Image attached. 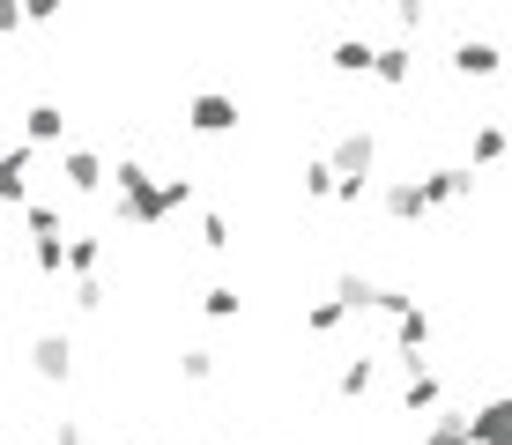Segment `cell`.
<instances>
[{
  "label": "cell",
  "mask_w": 512,
  "mask_h": 445,
  "mask_svg": "<svg viewBox=\"0 0 512 445\" xmlns=\"http://www.w3.org/2000/svg\"><path fill=\"white\" fill-rule=\"evenodd\" d=\"M327 67L364 82V75H379V45H372V38H334V45H327Z\"/></svg>",
  "instance_id": "30bf717a"
},
{
  "label": "cell",
  "mask_w": 512,
  "mask_h": 445,
  "mask_svg": "<svg viewBox=\"0 0 512 445\" xmlns=\"http://www.w3.org/2000/svg\"><path fill=\"white\" fill-rule=\"evenodd\" d=\"M67 245H75V238H52V245H30V267H38V275H60V267H67Z\"/></svg>",
  "instance_id": "484cf974"
},
{
  "label": "cell",
  "mask_w": 512,
  "mask_h": 445,
  "mask_svg": "<svg viewBox=\"0 0 512 445\" xmlns=\"http://www.w3.org/2000/svg\"><path fill=\"white\" fill-rule=\"evenodd\" d=\"M179 379L186 386H208V379H216V349H179Z\"/></svg>",
  "instance_id": "603a6c76"
},
{
  "label": "cell",
  "mask_w": 512,
  "mask_h": 445,
  "mask_svg": "<svg viewBox=\"0 0 512 445\" xmlns=\"http://www.w3.org/2000/svg\"><path fill=\"white\" fill-rule=\"evenodd\" d=\"M423 193H431V208L468 201V193H475V164H438V171H423Z\"/></svg>",
  "instance_id": "ba28073f"
},
{
  "label": "cell",
  "mask_w": 512,
  "mask_h": 445,
  "mask_svg": "<svg viewBox=\"0 0 512 445\" xmlns=\"http://www.w3.org/2000/svg\"><path fill=\"white\" fill-rule=\"evenodd\" d=\"M60 178H67V193H104V156L97 149H60Z\"/></svg>",
  "instance_id": "9c48e42d"
},
{
  "label": "cell",
  "mask_w": 512,
  "mask_h": 445,
  "mask_svg": "<svg viewBox=\"0 0 512 445\" xmlns=\"http://www.w3.org/2000/svg\"><path fill=\"white\" fill-rule=\"evenodd\" d=\"M423 445H475V423H468V408H438V416L423 423Z\"/></svg>",
  "instance_id": "9a60e30c"
},
{
  "label": "cell",
  "mask_w": 512,
  "mask_h": 445,
  "mask_svg": "<svg viewBox=\"0 0 512 445\" xmlns=\"http://www.w3.org/2000/svg\"><path fill=\"white\" fill-rule=\"evenodd\" d=\"M438 401H446L438 371H431V364H409V386H401V408H409V416H438Z\"/></svg>",
  "instance_id": "4fadbf2b"
},
{
  "label": "cell",
  "mask_w": 512,
  "mask_h": 445,
  "mask_svg": "<svg viewBox=\"0 0 512 445\" xmlns=\"http://www.w3.org/2000/svg\"><path fill=\"white\" fill-rule=\"evenodd\" d=\"M297 193H305V201H342V171H334L327 156H312L305 178H297Z\"/></svg>",
  "instance_id": "ac0fdd59"
},
{
  "label": "cell",
  "mask_w": 512,
  "mask_h": 445,
  "mask_svg": "<svg viewBox=\"0 0 512 445\" xmlns=\"http://www.w3.org/2000/svg\"><path fill=\"white\" fill-rule=\"evenodd\" d=\"M238 97H223V89H201V97L186 104V127L201 134V141H223V134H238Z\"/></svg>",
  "instance_id": "3957f363"
},
{
  "label": "cell",
  "mask_w": 512,
  "mask_h": 445,
  "mask_svg": "<svg viewBox=\"0 0 512 445\" xmlns=\"http://www.w3.org/2000/svg\"><path fill=\"white\" fill-rule=\"evenodd\" d=\"M468 423H475V445H512V394L475 401V408H468Z\"/></svg>",
  "instance_id": "52a82bcc"
},
{
  "label": "cell",
  "mask_w": 512,
  "mask_h": 445,
  "mask_svg": "<svg viewBox=\"0 0 512 445\" xmlns=\"http://www.w3.org/2000/svg\"><path fill=\"white\" fill-rule=\"evenodd\" d=\"M342 319H349V305H342V297H320V305L305 312V334H334Z\"/></svg>",
  "instance_id": "cb8c5ba5"
},
{
  "label": "cell",
  "mask_w": 512,
  "mask_h": 445,
  "mask_svg": "<svg viewBox=\"0 0 512 445\" xmlns=\"http://www.w3.org/2000/svg\"><path fill=\"white\" fill-rule=\"evenodd\" d=\"M372 386H379V364H372V356H349L342 379H334V394H342V401H372Z\"/></svg>",
  "instance_id": "2e32d148"
},
{
  "label": "cell",
  "mask_w": 512,
  "mask_h": 445,
  "mask_svg": "<svg viewBox=\"0 0 512 445\" xmlns=\"http://www.w3.org/2000/svg\"><path fill=\"white\" fill-rule=\"evenodd\" d=\"M394 23H401V38H423V30H431V8H423V0H401Z\"/></svg>",
  "instance_id": "4316f807"
},
{
  "label": "cell",
  "mask_w": 512,
  "mask_h": 445,
  "mask_svg": "<svg viewBox=\"0 0 512 445\" xmlns=\"http://www.w3.org/2000/svg\"><path fill=\"white\" fill-rule=\"evenodd\" d=\"M379 208H386V223H423L431 216V193H423V178H386Z\"/></svg>",
  "instance_id": "5b68a950"
},
{
  "label": "cell",
  "mask_w": 512,
  "mask_h": 445,
  "mask_svg": "<svg viewBox=\"0 0 512 445\" xmlns=\"http://www.w3.org/2000/svg\"><path fill=\"white\" fill-rule=\"evenodd\" d=\"M379 290H386V282L357 275V267H349V275H334V297H342L349 312H379Z\"/></svg>",
  "instance_id": "e0dca14e"
},
{
  "label": "cell",
  "mask_w": 512,
  "mask_h": 445,
  "mask_svg": "<svg viewBox=\"0 0 512 445\" xmlns=\"http://www.w3.org/2000/svg\"><path fill=\"white\" fill-rule=\"evenodd\" d=\"M112 208H119V223L156 230V223L179 216V208H193V178H156L141 156H119V171H112Z\"/></svg>",
  "instance_id": "6da1fadb"
},
{
  "label": "cell",
  "mask_w": 512,
  "mask_h": 445,
  "mask_svg": "<svg viewBox=\"0 0 512 445\" xmlns=\"http://www.w3.org/2000/svg\"><path fill=\"white\" fill-rule=\"evenodd\" d=\"M104 305V282H75V312H97Z\"/></svg>",
  "instance_id": "83f0119b"
},
{
  "label": "cell",
  "mask_w": 512,
  "mask_h": 445,
  "mask_svg": "<svg viewBox=\"0 0 512 445\" xmlns=\"http://www.w3.org/2000/svg\"><path fill=\"white\" fill-rule=\"evenodd\" d=\"M30 164H38L30 141H15V149L0 156V201H8V208H30Z\"/></svg>",
  "instance_id": "8992f818"
},
{
  "label": "cell",
  "mask_w": 512,
  "mask_h": 445,
  "mask_svg": "<svg viewBox=\"0 0 512 445\" xmlns=\"http://www.w3.org/2000/svg\"><path fill=\"white\" fill-rule=\"evenodd\" d=\"M238 305H245V297H238V282H216V290H201V312L216 319V327H231Z\"/></svg>",
  "instance_id": "7402d4cb"
},
{
  "label": "cell",
  "mask_w": 512,
  "mask_h": 445,
  "mask_svg": "<svg viewBox=\"0 0 512 445\" xmlns=\"http://www.w3.org/2000/svg\"><path fill=\"white\" fill-rule=\"evenodd\" d=\"M446 67H453L461 82H490V75H505V45H498V38H461Z\"/></svg>",
  "instance_id": "277c9868"
},
{
  "label": "cell",
  "mask_w": 512,
  "mask_h": 445,
  "mask_svg": "<svg viewBox=\"0 0 512 445\" xmlns=\"http://www.w3.org/2000/svg\"><path fill=\"white\" fill-rule=\"evenodd\" d=\"M327 164L342 171V208H357L364 193L379 186V134H372V127H349V134H334Z\"/></svg>",
  "instance_id": "7a4b0ae2"
},
{
  "label": "cell",
  "mask_w": 512,
  "mask_h": 445,
  "mask_svg": "<svg viewBox=\"0 0 512 445\" xmlns=\"http://www.w3.org/2000/svg\"><path fill=\"white\" fill-rule=\"evenodd\" d=\"M30 371H38L45 386H60L67 371H75V342H67V334H38V349H30Z\"/></svg>",
  "instance_id": "8fae6325"
},
{
  "label": "cell",
  "mask_w": 512,
  "mask_h": 445,
  "mask_svg": "<svg viewBox=\"0 0 512 445\" xmlns=\"http://www.w3.org/2000/svg\"><path fill=\"white\" fill-rule=\"evenodd\" d=\"M372 82L409 89V82H416V52H409V45H379V75H372Z\"/></svg>",
  "instance_id": "d6986e66"
},
{
  "label": "cell",
  "mask_w": 512,
  "mask_h": 445,
  "mask_svg": "<svg viewBox=\"0 0 512 445\" xmlns=\"http://www.w3.org/2000/svg\"><path fill=\"white\" fill-rule=\"evenodd\" d=\"M23 230H30V245L67 238V223H60V208H52V201H30V208H23Z\"/></svg>",
  "instance_id": "ffe728a7"
},
{
  "label": "cell",
  "mask_w": 512,
  "mask_h": 445,
  "mask_svg": "<svg viewBox=\"0 0 512 445\" xmlns=\"http://www.w3.org/2000/svg\"><path fill=\"white\" fill-rule=\"evenodd\" d=\"M201 245H208V253H231V216H216V208H208V216H201Z\"/></svg>",
  "instance_id": "d4e9b609"
},
{
  "label": "cell",
  "mask_w": 512,
  "mask_h": 445,
  "mask_svg": "<svg viewBox=\"0 0 512 445\" xmlns=\"http://www.w3.org/2000/svg\"><path fill=\"white\" fill-rule=\"evenodd\" d=\"M52 445H82V423H75V416H60V423H52Z\"/></svg>",
  "instance_id": "f1b7e54d"
},
{
  "label": "cell",
  "mask_w": 512,
  "mask_h": 445,
  "mask_svg": "<svg viewBox=\"0 0 512 445\" xmlns=\"http://www.w3.org/2000/svg\"><path fill=\"white\" fill-rule=\"evenodd\" d=\"M60 134H67L60 104H30V112H23V141H30V149H60Z\"/></svg>",
  "instance_id": "5bb4252c"
},
{
  "label": "cell",
  "mask_w": 512,
  "mask_h": 445,
  "mask_svg": "<svg viewBox=\"0 0 512 445\" xmlns=\"http://www.w3.org/2000/svg\"><path fill=\"white\" fill-rule=\"evenodd\" d=\"M468 164L483 171V164H512V127L505 119H483V127L468 134Z\"/></svg>",
  "instance_id": "7c38bea8"
},
{
  "label": "cell",
  "mask_w": 512,
  "mask_h": 445,
  "mask_svg": "<svg viewBox=\"0 0 512 445\" xmlns=\"http://www.w3.org/2000/svg\"><path fill=\"white\" fill-rule=\"evenodd\" d=\"M97 267H104V238H75L67 245V275L75 282H97Z\"/></svg>",
  "instance_id": "44dd1931"
}]
</instances>
